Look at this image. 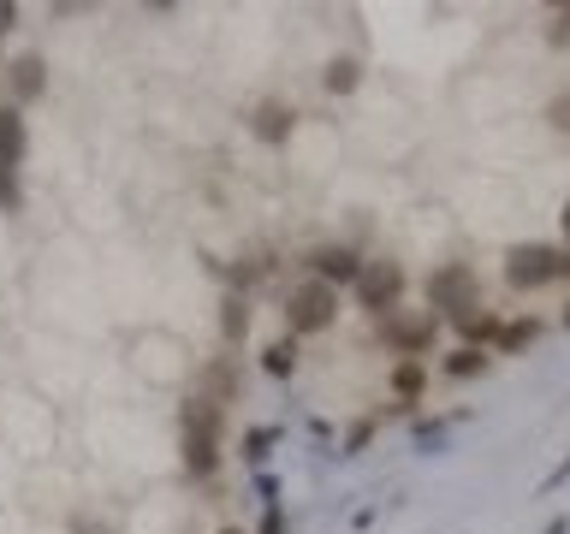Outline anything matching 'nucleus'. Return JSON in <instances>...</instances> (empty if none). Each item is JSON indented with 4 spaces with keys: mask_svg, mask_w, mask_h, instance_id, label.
<instances>
[{
    "mask_svg": "<svg viewBox=\"0 0 570 534\" xmlns=\"http://www.w3.org/2000/svg\"><path fill=\"white\" fill-rule=\"evenodd\" d=\"M220 439H226V404H214L208 392H190L178 404V463H185L190 481H214L220 475Z\"/></svg>",
    "mask_w": 570,
    "mask_h": 534,
    "instance_id": "f257e3e1",
    "label": "nucleus"
},
{
    "mask_svg": "<svg viewBox=\"0 0 570 534\" xmlns=\"http://www.w3.org/2000/svg\"><path fill=\"white\" fill-rule=\"evenodd\" d=\"M338 315H345V291H333V285H321V279H292L285 285V297H279V320H285V333L297 338H321V333H333L338 327Z\"/></svg>",
    "mask_w": 570,
    "mask_h": 534,
    "instance_id": "f03ea898",
    "label": "nucleus"
},
{
    "mask_svg": "<svg viewBox=\"0 0 570 534\" xmlns=\"http://www.w3.org/2000/svg\"><path fill=\"white\" fill-rule=\"evenodd\" d=\"M564 261H570L564 244H511L505 249V285L517 297H534V291L564 279Z\"/></svg>",
    "mask_w": 570,
    "mask_h": 534,
    "instance_id": "7ed1b4c3",
    "label": "nucleus"
},
{
    "mask_svg": "<svg viewBox=\"0 0 570 534\" xmlns=\"http://www.w3.org/2000/svg\"><path fill=\"white\" fill-rule=\"evenodd\" d=\"M404 291H410L404 261L368 256L363 274H356V285H351V303H356V309H363L368 320H381V315H392V309H404Z\"/></svg>",
    "mask_w": 570,
    "mask_h": 534,
    "instance_id": "20e7f679",
    "label": "nucleus"
},
{
    "mask_svg": "<svg viewBox=\"0 0 570 534\" xmlns=\"http://www.w3.org/2000/svg\"><path fill=\"white\" fill-rule=\"evenodd\" d=\"M422 303H428V315H440V320H452V315H463V309H475V303H481L475 267H470V261H440V267H428Z\"/></svg>",
    "mask_w": 570,
    "mask_h": 534,
    "instance_id": "39448f33",
    "label": "nucleus"
},
{
    "mask_svg": "<svg viewBox=\"0 0 570 534\" xmlns=\"http://www.w3.org/2000/svg\"><path fill=\"white\" fill-rule=\"evenodd\" d=\"M434 338H440V315H428V309H392V315L374 320V345L392 350V356H422L428 363Z\"/></svg>",
    "mask_w": 570,
    "mask_h": 534,
    "instance_id": "423d86ee",
    "label": "nucleus"
},
{
    "mask_svg": "<svg viewBox=\"0 0 570 534\" xmlns=\"http://www.w3.org/2000/svg\"><path fill=\"white\" fill-rule=\"evenodd\" d=\"M363 249L356 244H345V238H327V244H309L297 256V267H303V279H321V285H333V291H351L356 285V274H363Z\"/></svg>",
    "mask_w": 570,
    "mask_h": 534,
    "instance_id": "0eeeda50",
    "label": "nucleus"
},
{
    "mask_svg": "<svg viewBox=\"0 0 570 534\" xmlns=\"http://www.w3.org/2000/svg\"><path fill=\"white\" fill-rule=\"evenodd\" d=\"M297 107L285 101V96H262L256 107H249V137L256 142H267V149H285L292 142V131H297Z\"/></svg>",
    "mask_w": 570,
    "mask_h": 534,
    "instance_id": "6e6552de",
    "label": "nucleus"
},
{
    "mask_svg": "<svg viewBox=\"0 0 570 534\" xmlns=\"http://www.w3.org/2000/svg\"><path fill=\"white\" fill-rule=\"evenodd\" d=\"M7 89H12V107H30L48 96V60L42 53H12L7 66Z\"/></svg>",
    "mask_w": 570,
    "mask_h": 534,
    "instance_id": "1a4fd4ad",
    "label": "nucleus"
},
{
    "mask_svg": "<svg viewBox=\"0 0 570 534\" xmlns=\"http://www.w3.org/2000/svg\"><path fill=\"white\" fill-rule=\"evenodd\" d=\"M267 274H274V249H267V244H249V249H238V256L226 261V291L249 297Z\"/></svg>",
    "mask_w": 570,
    "mask_h": 534,
    "instance_id": "9d476101",
    "label": "nucleus"
},
{
    "mask_svg": "<svg viewBox=\"0 0 570 534\" xmlns=\"http://www.w3.org/2000/svg\"><path fill=\"white\" fill-rule=\"evenodd\" d=\"M386 392H392V404H399V409H416L428 398V363H422V356H399V363L386 368Z\"/></svg>",
    "mask_w": 570,
    "mask_h": 534,
    "instance_id": "9b49d317",
    "label": "nucleus"
},
{
    "mask_svg": "<svg viewBox=\"0 0 570 534\" xmlns=\"http://www.w3.org/2000/svg\"><path fill=\"white\" fill-rule=\"evenodd\" d=\"M499 327H505V315H499V309H488V303H475V309L452 315V333H458V345H475V350H493Z\"/></svg>",
    "mask_w": 570,
    "mask_h": 534,
    "instance_id": "f8f14e48",
    "label": "nucleus"
},
{
    "mask_svg": "<svg viewBox=\"0 0 570 534\" xmlns=\"http://www.w3.org/2000/svg\"><path fill=\"white\" fill-rule=\"evenodd\" d=\"M24 155H30V131H24V107H0V167L7 172H24Z\"/></svg>",
    "mask_w": 570,
    "mask_h": 534,
    "instance_id": "ddd939ff",
    "label": "nucleus"
},
{
    "mask_svg": "<svg viewBox=\"0 0 570 534\" xmlns=\"http://www.w3.org/2000/svg\"><path fill=\"white\" fill-rule=\"evenodd\" d=\"M541 333H547V320H541V315H511L505 327H499V338H493V356H517V350H529Z\"/></svg>",
    "mask_w": 570,
    "mask_h": 534,
    "instance_id": "4468645a",
    "label": "nucleus"
},
{
    "mask_svg": "<svg viewBox=\"0 0 570 534\" xmlns=\"http://www.w3.org/2000/svg\"><path fill=\"white\" fill-rule=\"evenodd\" d=\"M356 83H363V53H333L321 66V89L327 96H356Z\"/></svg>",
    "mask_w": 570,
    "mask_h": 534,
    "instance_id": "2eb2a0df",
    "label": "nucleus"
},
{
    "mask_svg": "<svg viewBox=\"0 0 570 534\" xmlns=\"http://www.w3.org/2000/svg\"><path fill=\"white\" fill-rule=\"evenodd\" d=\"M297 363H303V350H297L292 333H279V338H267V345H262V374H267V380H292Z\"/></svg>",
    "mask_w": 570,
    "mask_h": 534,
    "instance_id": "dca6fc26",
    "label": "nucleus"
},
{
    "mask_svg": "<svg viewBox=\"0 0 570 534\" xmlns=\"http://www.w3.org/2000/svg\"><path fill=\"white\" fill-rule=\"evenodd\" d=\"M249 315H256V309H249V297H238V291L220 297V345L226 350H238L249 338Z\"/></svg>",
    "mask_w": 570,
    "mask_h": 534,
    "instance_id": "f3484780",
    "label": "nucleus"
},
{
    "mask_svg": "<svg viewBox=\"0 0 570 534\" xmlns=\"http://www.w3.org/2000/svg\"><path fill=\"white\" fill-rule=\"evenodd\" d=\"M488 368H493V350H475V345H458V350H445V363H440V374H445V380H481Z\"/></svg>",
    "mask_w": 570,
    "mask_h": 534,
    "instance_id": "a211bd4d",
    "label": "nucleus"
},
{
    "mask_svg": "<svg viewBox=\"0 0 570 534\" xmlns=\"http://www.w3.org/2000/svg\"><path fill=\"white\" fill-rule=\"evenodd\" d=\"M203 392H208L214 404H238V392H244V380H238V363H232V356H214L208 374H203Z\"/></svg>",
    "mask_w": 570,
    "mask_h": 534,
    "instance_id": "6ab92c4d",
    "label": "nucleus"
},
{
    "mask_svg": "<svg viewBox=\"0 0 570 534\" xmlns=\"http://www.w3.org/2000/svg\"><path fill=\"white\" fill-rule=\"evenodd\" d=\"M274 445H279V427H249V434H244V445H238V457L249 463V469H262Z\"/></svg>",
    "mask_w": 570,
    "mask_h": 534,
    "instance_id": "aec40b11",
    "label": "nucleus"
},
{
    "mask_svg": "<svg viewBox=\"0 0 570 534\" xmlns=\"http://www.w3.org/2000/svg\"><path fill=\"white\" fill-rule=\"evenodd\" d=\"M445 434H452V416H428V422H416V445H428V452H440Z\"/></svg>",
    "mask_w": 570,
    "mask_h": 534,
    "instance_id": "412c9836",
    "label": "nucleus"
},
{
    "mask_svg": "<svg viewBox=\"0 0 570 534\" xmlns=\"http://www.w3.org/2000/svg\"><path fill=\"white\" fill-rule=\"evenodd\" d=\"M18 208H24V178L0 167V214H18Z\"/></svg>",
    "mask_w": 570,
    "mask_h": 534,
    "instance_id": "4be33fe9",
    "label": "nucleus"
},
{
    "mask_svg": "<svg viewBox=\"0 0 570 534\" xmlns=\"http://www.w3.org/2000/svg\"><path fill=\"white\" fill-rule=\"evenodd\" d=\"M547 125H552V131H564V137H570V89H559V96L547 101Z\"/></svg>",
    "mask_w": 570,
    "mask_h": 534,
    "instance_id": "5701e85b",
    "label": "nucleus"
},
{
    "mask_svg": "<svg viewBox=\"0 0 570 534\" xmlns=\"http://www.w3.org/2000/svg\"><path fill=\"white\" fill-rule=\"evenodd\" d=\"M71 534H119V523H107V516L78 511V516H71Z\"/></svg>",
    "mask_w": 570,
    "mask_h": 534,
    "instance_id": "b1692460",
    "label": "nucleus"
},
{
    "mask_svg": "<svg viewBox=\"0 0 570 534\" xmlns=\"http://www.w3.org/2000/svg\"><path fill=\"white\" fill-rule=\"evenodd\" d=\"M368 439H374V422H356L351 434H345V445H338V457H356V452H363Z\"/></svg>",
    "mask_w": 570,
    "mask_h": 534,
    "instance_id": "393cba45",
    "label": "nucleus"
},
{
    "mask_svg": "<svg viewBox=\"0 0 570 534\" xmlns=\"http://www.w3.org/2000/svg\"><path fill=\"white\" fill-rule=\"evenodd\" d=\"M256 534H285V505L274 498V505H262V523H256Z\"/></svg>",
    "mask_w": 570,
    "mask_h": 534,
    "instance_id": "a878e982",
    "label": "nucleus"
},
{
    "mask_svg": "<svg viewBox=\"0 0 570 534\" xmlns=\"http://www.w3.org/2000/svg\"><path fill=\"white\" fill-rule=\"evenodd\" d=\"M552 18H559V24L547 30V42H552V48H564V42H570V7H559V12H552Z\"/></svg>",
    "mask_w": 570,
    "mask_h": 534,
    "instance_id": "bb28decb",
    "label": "nucleus"
},
{
    "mask_svg": "<svg viewBox=\"0 0 570 534\" xmlns=\"http://www.w3.org/2000/svg\"><path fill=\"white\" fill-rule=\"evenodd\" d=\"M256 493H262V505H274V493H279V481L267 475V469H256Z\"/></svg>",
    "mask_w": 570,
    "mask_h": 534,
    "instance_id": "cd10ccee",
    "label": "nucleus"
},
{
    "mask_svg": "<svg viewBox=\"0 0 570 534\" xmlns=\"http://www.w3.org/2000/svg\"><path fill=\"white\" fill-rule=\"evenodd\" d=\"M564 481H570V457H564V463H559V469H552V475L541 481V493H552V487H564Z\"/></svg>",
    "mask_w": 570,
    "mask_h": 534,
    "instance_id": "c85d7f7f",
    "label": "nucleus"
},
{
    "mask_svg": "<svg viewBox=\"0 0 570 534\" xmlns=\"http://www.w3.org/2000/svg\"><path fill=\"white\" fill-rule=\"evenodd\" d=\"M7 30H18V7H12V0H0V36H7Z\"/></svg>",
    "mask_w": 570,
    "mask_h": 534,
    "instance_id": "c756f323",
    "label": "nucleus"
},
{
    "mask_svg": "<svg viewBox=\"0 0 570 534\" xmlns=\"http://www.w3.org/2000/svg\"><path fill=\"white\" fill-rule=\"evenodd\" d=\"M559 231H564V249H570V196H564V208H559Z\"/></svg>",
    "mask_w": 570,
    "mask_h": 534,
    "instance_id": "7c9ffc66",
    "label": "nucleus"
},
{
    "mask_svg": "<svg viewBox=\"0 0 570 534\" xmlns=\"http://www.w3.org/2000/svg\"><path fill=\"white\" fill-rule=\"evenodd\" d=\"M547 534H570V516H552V523H547Z\"/></svg>",
    "mask_w": 570,
    "mask_h": 534,
    "instance_id": "2f4dec72",
    "label": "nucleus"
},
{
    "mask_svg": "<svg viewBox=\"0 0 570 534\" xmlns=\"http://www.w3.org/2000/svg\"><path fill=\"white\" fill-rule=\"evenodd\" d=\"M564 333H570V303H564Z\"/></svg>",
    "mask_w": 570,
    "mask_h": 534,
    "instance_id": "473e14b6",
    "label": "nucleus"
},
{
    "mask_svg": "<svg viewBox=\"0 0 570 534\" xmlns=\"http://www.w3.org/2000/svg\"><path fill=\"white\" fill-rule=\"evenodd\" d=\"M220 534H244V528H220Z\"/></svg>",
    "mask_w": 570,
    "mask_h": 534,
    "instance_id": "72a5a7b5",
    "label": "nucleus"
},
{
    "mask_svg": "<svg viewBox=\"0 0 570 534\" xmlns=\"http://www.w3.org/2000/svg\"><path fill=\"white\" fill-rule=\"evenodd\" d=\"M564 279H570V261H564Z\"/></svg>",
    "mask_w": 570,
    "mask_h": 534,
    "instance_id": "f704fd0d",
    "label": "nucleus"
}]
</instances>
